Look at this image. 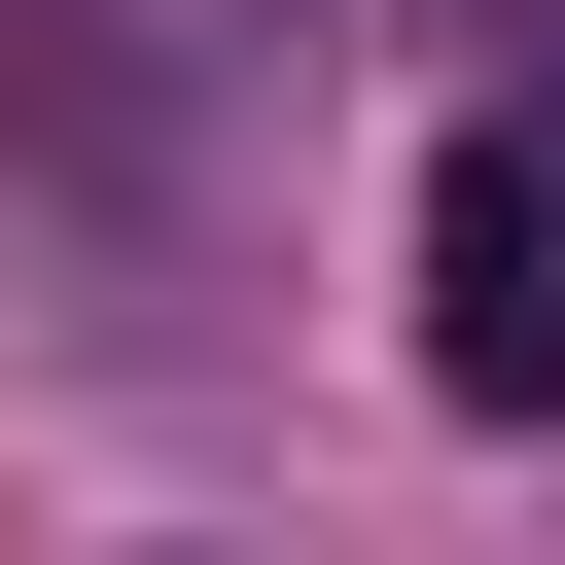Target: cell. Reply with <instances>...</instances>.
I'll list each match as a JSON object with an SVG mask.
<instances>
[{
    "mask_svg": "<svg viewBox=\"0 0 565 565\" xmlns=\"http://www.w3.org/2000/svg\"><path fill=\"white\" fill-rule=\"evenodd\" d=\"M424 424H565V141L530 106L424 141Z\"/></svg>",
    "mask_w": 565,
    "mask_h": 565,
    "instance_id": "obj_1",
    "label": "cell"
}]
</instances>
